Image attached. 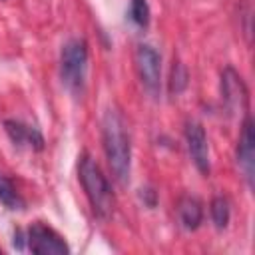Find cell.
Instances as JSON below:
<instances>
[{
    "mask_svg": "<svg viewBox=\"0 0 255 255\" xmlns=\"http://www.w3.org/2000/svg\"><path fill=\"white\" fill-rule=\"evenodd\" d=\"M237 165L243 171V177L249 187H253L255 179V133H253V120L247 116L243 122L239 145H237Z\"/></svg>",
    "mask_w": 255,
    "mask_h": 255,
    "instance_id": "52a82bcc",
    "label": "cell"
},
{
    "mask_svg": "<svg viewBox=\"0 0 255 255\" xmlns=\"http://www.w3.org/2000/svg\"><path fill=\"white\" fill-rule=\"evenodd\" d=\"M177 215L187 231H195L203 219V205L195 195H183L177 203Z\"/></svg>",
    "mask_w": 255,
    "mask_h": 255,
    "instance_id": "30bf717a",
    "label": "cell"
},
{
    "mask_svg": "<svg viewBox=\"0 0 255 255\" xmlns=\"http://www.w3.org/2000/svg\"><path fill=\"white\" fill-rule=\"evenodd\" d=\"M211 219H213V225L217 229H225L227 223H229V217H231V209H229V201L227 197L223 195H215L211 199Z\"/></svg>",
    "mask_w": 255,
    "mask_h": 255,
    "instance_id": "7c38bea8",
    "label": "cell"
},
{
    "mask_svg": "<svg viewBox=\"0 0 255 255\" xmlns=\"http://www.w3.org/2000/svg\"><path fill=\"white\" fill-rule=\"evenodd\" d=\"M102 143H104L106 159L110 163L114 177L122 185H126L129 181V169H131V141H129V131H128L126 120L114 108L106 110V114H104Z\"/></svg>",
    "mask_w": 255,
    "mask_h": 255,
    "instance_id": "6da1fadb",
    "label": "cell"
},
{
    "mask_svg": "<svg viewBox=\"0 0 255 255\" xmlns=\"http://www.w3.org/2000/svg\"><path fill=\"white\" fill-rule=\"evenodd\" d=\"M247 88L241 76L233 68H225L221 74V98L231 114H241L247 110Z\"/></svg>",
    "mask_w": 255,
    "mask_h": 255,
    "instance_id": "8992f818",
    "label": "cell"
},
{
    "mask_svg": "<svg viewBox=\"0 0 255 255\" xmlns=\"http://www.w3.org/2000/svg\"><path fill=\"white\" fill-rule=\"evenodd\" d=\"M187 86V70L179 60H173L171 66V76H169V92L171 94H181Z\"/></svg>",
    "mask_w": 255,
    "mask_h": 255,
    "instance_id": "4fadbf2b",
    "label": "cell"
},
{
    "mask_svg": "<svg viewBox=\"0 0 255 255\" xmlns=\"http://www.w3.org/2000/svg\"><path fill=\"white\" fill-rule=\"evenodd\" d=\"M0 203H4L8 209H24V199L12 185V181L0 173Z\"/></svg>",
    "mask_w": 255,
    "mask_h": 255,
    "instance_id": "8fae6325",
    "label": "cell"
},
{
    "mask_svg": "<svg viewBox=\"0 0 255 255\" xmlns=\"http://www.w3.org/2000/svg\"><path fill=\"white\" fill-rule=\"evenodd\" d=\"M78 177L82 181V187L86 191V197L94 209V213L100 217V219H108L112 213H114V193H112V187L104 175V171L100 169V165L88 155L84 153L80 157V163H78Z\"/></svg>",
    "mask_w": 255,
    "mask_h": 255,
    "instance_id": "7a4b0ae2",
    "label": "cell"
},
{
    "mask_svg": "<svg viewBox=\"0 0 255 255\" xmlns=\"http://www.w3.org/2000/svg\"><path fill=\"white\" fill-rule=\"evenodd\" d=\"M88 72V44L84 38H72L60 52V76L66 88L74 94L84 90Z\"/></svg>",
    "mask_w": 255,
    "mask_h": 255,
    "instance_id": "3957f363",
    "label": "cell"
},
{
    "mask_svg": "<svg viewBox=\"0 0 255 255\" xmlns=\"http://www.w3.org/2000/svg\"><path fill=\"white\" fill-rule=\"evenodd\" d=\"M135 70L139 76V82L143 86V90L151 96L157 98L159 96V88H161V60L159 54L147 46V44H139L135 50Z\"/></svg>",
    "mask_w": 255,
    "mask_h": 255,
    "instance_id": "277c9868",
    "label": "cell"
},
{
    "mask_svg": "<svg viewBox=\"0 0 255 255\" xmlns=\"http://www.w3.org/2000/svg\"><path fill=\"white\" fill-rule=\"evenodd\" d=\"M28 249L36 255H66L68 245L66 241L48 225L44 223H32L26 235Z\"/></svg>",
    "mask_w": 255,
    "mask_h": 255,
    "instance_id": "5b68a950",
    "label": "cell"
},
{
    "mask_svg": "<svg viewBox=\"0 0 255 255\" xmlns=\"http://www.w3.org/2000/svg\"><path fill=\"white\" fill-rule=\"evenodd\" d=\"M129 18L139 26L145 28L149 24V6L145 0H131L129 4Z\"/></svg>",
    "mask_w": 255,
    "mask_h": 255,
    "instance_id": "5bb4252c",
    "label": "cell"
},
{
    "mask_svg": "<svg viewBox=\"0 0 255 255\" xmlns=\"http://www.w3.org/2000/svg\"><path fill=\"white\" fill-rule=\"evenodd\" d=\"M4 129H6V133H8V137L12 139L14 145H30L34 149L44 147V137L40 135V131L36 128H30V126H26L22 122H16V120H6Z\"/></svg>",
    "mask_w": 255,
    "mask_h": 255,
    "instance_id": "9c48e42d",
    "label": "cell"
},
{
    "mask_svg": "<svg viewBox=\"0 0 255 255\" xmlns=\"http://www.w3.org/2000/svg\"><path fill=\"white\" fill-rule=\"evenodd\" d=\"M185 141H187V149H189L191 161L195 163L199 173L207 175L209 173V145H207V137H205V131H203L201 124L187 122V126H185Z\"/></svg>",
    "mask_w": 255,
    "mask_h": 255,
    "instance_id": "ba28073f",
    "label": "cell"
}]
</instances>
